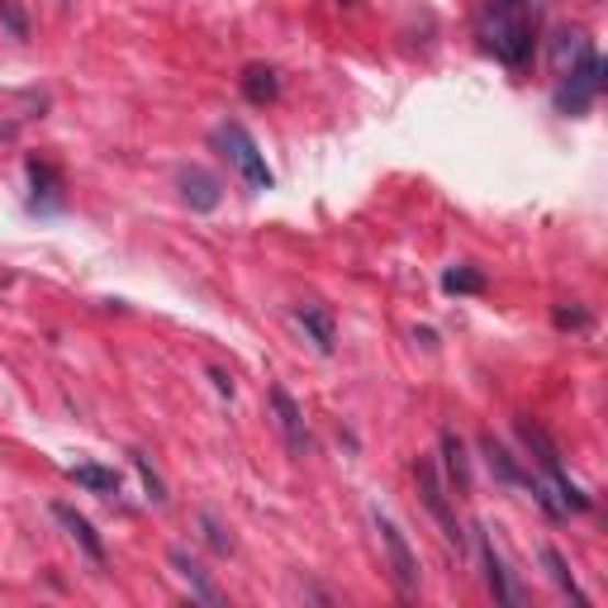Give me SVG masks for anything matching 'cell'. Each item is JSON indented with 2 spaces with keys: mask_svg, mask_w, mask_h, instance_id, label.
I'll return each mask as SVG.
<instances>
[{
  "mask_svg": "<svg viewBox=\"0 0 608 608\" xmlns=\"http://www.w3.org/2000/svg\"><path fill=\"white\" fill-rule=\"evenodd\" d=\"M481 38L485 48L499 57L504 67H528L538 34H532V14L523 0H489L485 20H481Z\"/></svg>",
  "mask_w": 608,
  "mask_h": 608,
  "instance_id": "6da1fadb",
  "label": "cell"
},
{
  "mask_svg": "<svg viewBox=\"0 0 608 608\" xmlns=\"http://www.w3.org/2000/svg\"><path fill=\"white\" fill-rule=\"evenodd\" d=\"M514 428H518V438H523V447L532 452V461H538L542 481L552 485V495H556V504H561V509H566V514H585L595 499H589L585 489L571 481L566 461H561V447H556L552 438H547V428H542V424H532V418H518Z\"/></svg>",
  "mask_w": 608,
  "mask_h": 608,
  "instance_id": "7a4b0ae2",
  "label": "cell"
},
{
  "mask_svg": "<svg viewBox=\"0 0 608 608\" xmlns=\"http://www.w3.org/2000/svg\"><path fill=\"white\" fill-rule=\"evenodd\" d=\"M214 148H224L228 167L238 171L248 191H271V185H277V177H271V167H267V153L257 148V138L243 124H219V128H214Z\"/></svg>",
  "mask_w": 608,
  "mask_h": 608,
  "instance_id": "3957f363",
  "label": "cell"
},
{
  "mask_svg": "<svg viewBox=\"0 0 608 608\" xmlns=\"http://www.w3.org/2000/svg\"><path fill=\"white\" fill-rule=\"evenodd\" d=\"M414 481H418V499H424V509L438 518L442 538L452 542L457 552H466V532H461L457 514H452V499H447V481H442L438 461H432V457H418V461H414Z\"/></svg>",
  "mask_w": 608,
  "mask_h": 608,
  "instance_id": "277c9868",
  "label": "cell"
},
{
  "mask_svg": "<svg viewBox=\"0 0 608 608\" xmlns=\"http://www.w3.org/2000/svg\"><path fill=\"white\" fill-rule=\"evenodd\" d=\"M371 523H375V532H381V547H385V561H390V581H395V589L404 599H418V556H414L409 538H404L395 518L381 514V509H371Z\"/></svg>",
  "mask_w": 608,
  "mask_h": 608,
  "instance_id": "5b68a950",
  "label": "cell"
},
{
  "mask_svg": "<svg viewBox=\"0 0 608 608\" xmlns=\"http://www.w3.org/2000/svg\"><path fill=\"white\" fill-rule=\"evenodd\" d=\"M604 95V57H585L575 71H566L556 86V110L561 114H585L595 100Z\"/></svg>",
  "mask_w": 608,
  "mask_h": 608,
  "instance_id": "8992f818",
  "label": "cell"
},
{
  "mask_svg": "<svg viewBox=\"0 0 608 608\" xmlns=\"http://www.w3.org/2000/svg\"><path fill=\"white\" fill-rule=\"evenodd\" d=\"M271 418H277L281 438H285V452L291 457H309L314 452V438H309V424H304V409L295 404V395L285 385H271Z\"/></svg>",
  "mask_w": 608,
  "mask_h": 608,
  "instance_id": "52a82bcc",
  "label": "cell"
},
{
  "mask_svg": "<svg viewBox=\"0 0 608 608\" xmlns=\"http://www.w3.org/2000/svg\"><path fill=\"white\" fill-rule=\"evenodd\" d=\"M475 542H481V566H485V585H489V595H495V604L518 608V604H523V585L514 581L509 561L495 552V542H489L485 528H475Z\"/></svg>",
  "mask_w": 608,
  "mask_h": 608,
  "instance_id": "ba28073f",
  "label": "cell"
},
{
  "mask_svg": "<svg viewBox=\"0 0 608 608\" xmlns=\"http://www.w3.org/2000/svg\"><path fill=\"white\" fill-rule=\"evenodd\" d=\"M481 452H485V466H489V475H495L499 485H509V489H528L532 495V485H538V471H528L523 461H518L509 447H504L495 432H481Z\"/></svg>",
  "mask_w": 608,
  "mask_h": 608,
  "instance_id": "9c48e42d",
  "label": "cell"
},
{
  "mask_svg": "<svg viewBox=\"0 0 608 608\" xmlns=\"http://www.w3.org/2000/svg\"><path fill=\"white\" fill-rule=\"evenodd\" d=\"M177 185H181V195H185V205L191 210H219V200H224V185H219V177L214 171H205V167H181L177 171Z\"/></svg>",
  "mask_w": 608,
  "mask_h": 608,
  "instance_id": "30bf717a",
  "label": "cell"
},
{
  "mask_svg": "<svg viewBox=\"0 0 608 608\" xmlns=\"http://www.w3.org/2000/svg\"><path fill=\"white\" fill-rule=\"evenodd\" d=\"M53 518H57V523H63V532H67V538L81 547L86 556L95 561V566H105V542H100V532H95V523H91V518H86V514H77V509H71V504H53Z\"/></svg>",
  "mask_w": 608,
  "mask_h": 608,
  "instance_id": "8fae6325",
  "label": "cell"
},
{
  "mask_svg": "<svg viewBox=\"0 0 608 608\" xmlns=\"http://www.w3.org/2000/svg\"><path fill=\"white\" fill-rule=\"evenodd\" d=\"M295 318H300V328H304V338H309L318 352H333L338 347V318H333V309L328 304H318V300H304L300 309H295Z\"/></svg>",
  "mask_w": 608,
  "mask_h": 608,
  "instance_id": "7c38bea8",
  "label": "cell"
},
{
  "mask_svg": "<svg viewBox=\"0 0 608 608\" xmlns=\"http://www.w3.org/2000/svg\"><path fill=\"white\" fill-rule=\"evenodd\" d=\"M442 471H447V489H457V495H471V457H466V442L457 438L452 428H442Z\"/></svg>",
  "mask_w": 608,
  "mask_h": 608,
  "instance_id": "4fadbf2b",
  "label": "cell"
},
{
  "mask_svg": "<svg viewBox=\"0 0 608 608\" xmlns=\"http://www.w3.org/2000/svg\"><path fill=\"white\" fill-rule=\"evenodd\" d=\"M585 57H595V43H589L585 29H556V38H552V67H556V77L575 71V67L585 63Z\"/></svg>",
  "mask_w": 608,
  "mask_h": 608,
  "instance_id": "5bb4252c",
  "label": "cell"
},
{
  "mask_svg": "<svg viewBox=\"0 0 608 608\" xmlns=\"http://www.w3.org/2000/svg\"><path fill=\"white\" fill-rule=\"evenodd\" d=\"M167 561H171V571H177V575H181V581H185V585H191V595H195L200 604H224V589H219V585H214V581H210V571H205V566H200V561H195L191 552H181V547H177V552H171Z\"/></svg>",
  "mask_w": 608,
  "mask_h": 608,
  "instance_id": "9a60e30c",
  "label": "cell"
},
{
  "mask_svg": "<svg viewBox=\"0 0 608 608\" xmlns=\"http://www.w3.org/2000/svg\"><path fill=\"white\" fill-rule=\"evenodd\" d=\"M67 475H71V485L91 489V495H100V499H114V495H120V471L100 466V461H77V466H71Z\"/></svg>",
  "mask_w": 608,
  "mask_h": 608,
  "instance_id": "2e32d148",
  "label": "cell"
},
{
  "mask_svg": "<svg viewBox=\"0 0 608 608\" xmlns=\"http://www.w3.org/2000/svg\"><path fill=\"white\" fill-rule=\"evenodd\" d=\"M243 95L252 100V105H271V100L281 95V77H277V67H267V63H252V67H243Z\"/></svg>",
  "mask_w": 608,
  "mask_h": 608,
  "instance_id": "e0dca14e",
  "label": "cell"
},
{
  "mask_svg": "<svg viewBox=\"0 0 608 608\" xmlns=\"http://www.w3.org/2000/svg\"><path fill=\"white\" fill-rule=\"evenodd\" d=\"M542 566H547V575H552V581H556V589H561V595H566V599H575V604H589V595H585L581 585H575V571H571V561L561 556L556 547H542Z\"/></svg>",
  "mask_w": 608,
  "mask_h": 608,
  "instance_id": "ac0fdd59",
  "label": "cell"
},
{
  "mask_svg": "<svg viewBox=\"0 0 608 608\" xmlns=\"http://www.w3.org/2000/svg\"><path fill=\"white\" fill-rule=\"evenodd\" d=\"M442 291L447 295H481L485 291V277L475 267H457V271H447V277H442Z\"/></svg>",
  "mask_w": 608,
  "mask_h": 608,
  "instance_id": "d6986e66",
  "label": "cell"
},
{
  "mask_svg": "<svg viewBox=\"0 0 608 608\" xmlns=\"http://www.w3.org/2000/svg\"><path fill=\"white\" fill-rule=\"evenodd\" d=\"M29 185H34V205H38V200H48V195H57V171H53V162H43V157H29Z\"/></svg>",
  "mask_w": 608,
  "mask_h": 608,
  "instance_id": "ffe728a7",
  "label": "cell"
},
{
  "mask_svg": "<svg viewBox=\"0 0 608 608\" xmlns=\"http://www.w3.org/2000/svg\"><path fill=\"white\" fill-rule=\"evenodd\" d=\"M128 461H134V471L143 475V489H148V499H153V504H167V485H162V475L153 471V461L143 457L138 447H134V452H128Z\"/></svg>",
  "mask_w": 608,
  "mask_h": 608,
  "instance_id": "44dd1931",
  "label": "cell"
},
{
  "mask_svg": "<svg viewBox=\"0 0 608 608\" xmlns=\"http://www.w3.org/2000/svg\"><path fill=\"white\" fill-rule=\"evenodd\" d=\"M200 528H205V542H210L219 556H228V552H234V538H228V532H224V523H219V518H214V514H200Z\"/></svg>",
  "mask_w": 608,
  "mask_h": 608,
  "instance_id": "7402d4cb",
  "label": "cell"
},
{
  "mask_svg": "<svg viewBox=\"0 0 608 608\" xmlns=\"http://www.w3.org/2000/svg\"><path fill=\"white\" fill-rule=\"evenodd\" d=\"M552 324L561 328V333H585L589 324H595V318H589V309H566V304H556V314H552Z\"/></svg>",
  "mask_w": 608,
  "mask_h": 608,
  "instance_id": "603a6c76",
  "label": "cell"
},
{
  "mask_svg": "<svg viewBox=\"0 0 608 608\" xmlns=\"http://www.w3.org/2000/svg\"><path fill=\"white\" fill-rule=\"evenodd\" d=\"M0 20H5V29H10L14 38H24V34H29V24H24V10L14 5V0H0Z\"/></svg>",
  "mask_w": 608,
  "mask_h": 608,
  "instance_id": "cb8c5ba5",
  "label": "cell"
},
{
  "mask_svg": "<svg viewBox=\"0 0 608 608\" xmlns=\"http://www.w3.org/2000/svg\"><path fill=\"white\" fill-rule=\"evenodd\" d=\"M210 381H214V390H219V395H228V399H234V381H228V371L210 367Z\"/></svg>",
  "mask_w": 608,
  "mask_h": 608,
  "instance_id": "d4e9b609",
  "label": "cell"
}]
</instances>
